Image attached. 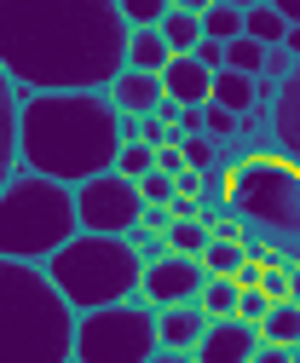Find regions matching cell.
I'll return each instance as SVG.
<instances>
[{"mask_svg":"<svg viewBox=\"0 0 300 363\" xmlns=\"http://www.w3.org/2000/svg\"><path fill=\"white\" fill-rule=\"evenodd\" d=\"M127 35L116 0H0V69L18 93H110Z\"/></svg>","mask_w":300,"mask_h":363,"instance_id":"cell-1","label":"cell"},{"mask_svg":"<svg viewBox=\"0 0 300 363\" xmlns=\"http://www.w3.org/2000/svg\"><path fill=\"white\" fill-rule=\"evenodd\" d=\"M121 110L110 93H23L18 110V162L29 173L87 185L121 156Z\"/></svg>","mask_w":300,"mask_h":363,"instance_id":"cell-2","label":"cell"},{"mask_svg":"<svg viewBox=\"0 0 300 363\" xmlns=\"http://www.w3.org/2000/svg\"><path fill=\"white\" fill-rule=\"evenodd\" d=\"M0 363H75V311L47 265L0 259Z\"/></svg>","mask_w":300,"mask_h":363,"instance_id":"cell-3","label":"cell"},{"mask_svg":"<svg viewBox=\"0 0 300 363\" xmlns=\"http://www.w3.org/2000/svg\"><path fill=\"white\" fill-rule=\"evenodd\" d=\"M226 208L248 225V242H266L300 265V167L283 150H254L231 162Z\"/></svg>","mask_w":300,"mask_h":363,"instance_id":"cell-4","label":"cell"},{"mask_svg":"<svg viewBox=\"0 0 300 363\" xmlns=\"http://www.w3.org/2000/svg\"><path fill=\"white\" fill-rule=\"evenodd\" d=\"M75 231H81L75 185L29 173V167H18L6 179V191H0V259L47 265Z\"/></svg>","mask_w":300,"mask_h":363,"instance_id":"cell-5","label":"cell"},{"mask_svg":"<svg viewBox=\"0 0 300 363\" xmlns=\"http://www.w3.org/2000/svg\"><path fill=\"white\" fill-rule=\"evenodd\" d=\"M52 289L70 300V311H99L116 300H133L145 283V259L127 237H104V231H75L52 259H47Z\"/></svg>","mask_w":300,"mask_h":363,"instance_id":"cell-6","label":"cell"},{"mask_svg":"<svg viewBox=\"0 0 300 363\" xmlns=\"http://www.w3.org/2000/svg\"><path fill=\"white\" fill-rule=\"evenodd\" d=\"M156 352H162L156 306L139 294L75 317V363H150Z\"/></svg>","mask_w":300,"mask_h":363,"instance_id":"cell-7","label":"cell"},{"mask_svg":"<svg viewBox=\"0 0 300 363\" xmlns=\"http://www.w3.org/2000/svg\"><path fill=\"white\" fill-rule=\"evenodd\" d=\"M145 191L139 179H127L121 167L93 173L87 185H75V213H81V231H104V237H127L133 225L145 219Z\"/></svg>","mask_w":300,"mask_h":363,"instance_id":"cell-8","label":"cell"},{"mask_svg":"<svg viewBox=\"0 0 300 363\" xmlns=\"http://www.w3.org/2000/svg\"><path fill=\"white\" fill-rule=\"evenodd\" d=\"M202 283H208V265H202L196 254H162V259L145 265L139 300H150L156 311H162V306H185V300L202 294Z\"/></svg>","mask_w":300,"mask_h":363,"instance_id":"cell-9","label":"cell"},{"mask_svg":"<svg viewBox=\"0 0 300 363\" xmlns=\"http://www.w3.org/2000/svg\"><path fill=\"white\" fill-rule=\"evenodd\" d=\"M260 352V323H243V317H208V329L196 340V363H248Z\"/></svg>","mask_w":300,"mask_h":363,"instance_id":"cell-10","label":"cell"},{"mask_svg":"<svg viewBox=\"0 0 300 363\" xmlns=\"http://www.w3.org/2000/svg\"><path fill=\"white\" fill-rule=\"evenodd\" d=\"M162 86H167V99H174V104H208L213 99V69L196 52H174L167 69H162Z\"/></svg>","mask_w":300,"mask_h":363,"instance_id":"cell-11","label":"cell"},{"mask_svg":"<svg viewBox=\"0 0 300 363\" xmlns=\"http://www.w3.org/2000/svg\"><path fill=\"white\" fill-rule=\"evenodd\" d=\"M110 99H116L121 116H150V110L167 99V86H162V75H150V69H121V75L110 81Z\"/></svg>","mask_w":300,"mask_h":363,"instance_id":"cell-12","label":"cell"},{"mask_svg":"<svg viewBox=\"0 0 300 363\" xmlns=\"http://www.w3.org/2000/svg\"><path fill=\"white\" fill-rule=\"evenodd\" d=\"M202 329H208V311H202L196 300L162 306V311H156V335H162V346H174V352H196Z\"/></svg>","mask_w":300,"mask_h":363,"instance_id":"cell-13","label":"cell"},{"mask_svg":"<svg viewBox=\"0 0 300 363\" xmlns=\"http://www.w3.org/2000/svg\"><path fill=\"white\" fill-rule=\"evenodd\" d=\"M18 110H23V93H18V81L0 69V191H6V179L23 167L18 162Z\"/></svg>","mask_w":300,"mask_h":363,"instance_id":"cell-14","label":"cell"},{"mask_svg":"<svg viewBox=\"0 0 300 363\" xmlns=\"http://www.w3.org/2000/svg\"><path fill=\"white\" fill-rule=\"evenodd\" d=\"M272 127H277V150L300 167V64H294V75L283 81V93H277V116H272Z\"/></svg>","mask_w":300,"mask_h":363,"instance_id":"cell-15","label":"cell"},{"mask_svg":"<svg viewBox=\"0 0 300 363\" xmlns=\"http://www.w3.org/2000/svg\"><path fill=\"white\" fill-rule=\"evenodd\" d=\"M167 58H174V47H167V35H162L156 23L127 35V69H150V75H162Z\"/></svg>","mask_w":300,"mask_h":363,"instance_id":"cell-16","label":"cell"},{"mask_svg":"<svg viewBox=\"0 0 300 363\" xmlns=\"http://www.w3.org/2000/svg\"><path fill=\"white\" fill-rule=\"evenodd\" d=\"M213 104L226 110H254L260 104V75H243V69H213Z\"/></svg>","mask_w":300,"mask_h":363,"instance_id":"cell-17","label":"cell"},{"mask_svg":"<svg viewBox=\"0 0 300 363\" xmlns=\"http://www.w3.org/2000/svg\"><path fill=\"white\" fill-rule=\"evenodd\" d=\"M260 340H272V346H300V300H272L266 323H260Z\"/></svg>","mask_w":300,"mask_h":363,"instance_id":"cell-18","label":"cell"},{"mask_svg":"<svg viewBox=\"0 0 300 363\" xmlns=\"http://www.w3.org/2000/svg\"><path fill=\"white\" fill-rule=\"evenodd\" d=\"M243 35H254L260 47H277V40L289 35V18L272 6V0H260V6H248V12H243Z\"/></svg>","mask_w":300,"mask_h":363,"instance_id":"cell-19","label":"cell"},{"mask_svg":"<svg viewBox=\"0 0 300 363\" xmlns=\"http://www.w3.org/2000/svg\"><path fill=\"white\" fill-rule=\"evenodd\" d=\"M162 35H167V47L174 52H196V40H202V12H185V6H174L162 23H156Z\"/></svg>","mask_w":300,"mask_h":363,"instance_id":"cell-20","label":"cell"},{"mask_svg":"<svg viewBox=\"0 0 300 363\" xmlns=\"http://www.w3.org/2000/svg\"><path fill=\"white\" fill-rule=\"evenodd\" d=\"M237 300H243V283L237 277H208L202 294H196V306L208 317H237Z\"/></svg>","mask_w":300,"mask_h":363,"instance_id":"cell-21","label":"cell"},{"mask_svg":"<svg viewBox=\"0 0 300 363\" xmlns=\"http://www.w3.org/2000/svg\"><path fill=\"white\" fill-rule=\"evenodd\" d=\"M202 265H208V277H237V271L248 265V248L243 242H226V237H213L202 248Z\"/></svg>","mask_w":300,"mask_h":363,"instance_id":"cell-22","label":"cell"},{"mask_svg":"<svg viewBox=\"0 0 300 363\" xmlns=\"http://www.w3.org/2000/svg\"><path fill=\"white\" fill-rule=\"evenodd\" d=\"M208 242H213V231H208L202 219H174V225H167V248H174V254H196L202 259Z\"/></svg>","mask_w":300,"mask_h":363,"instance_id":"cell-23","label":"cell"},{"mask_svg":"<svg viewBox=\"0 0 300 363\" xmlns=\"http://www.w3.org/2000/svg\"><path fill=\"white\" fill-rule=\"evenodd\" d=\"M202 35H208V40H237V35H243V6L213 0V6L202 12Z\"/></svg>","mask_w":300,"mask_h":363,"instance_id":"cell-24","label":"cell"},{"mask_svg":"<svg viewBox=\"0 0 300 363\" xmlns=\"http://www.w3.org/2000/svg\"><path fill=\"white\" fill-rule=\"evenodd\" d=\"M226 69H243V75H260L266 69V47L254 35H237V40H226Z\"/></svg>","mask_w":300,"mask_h":363,"instance_id":"cell-25","label":"cell"},{"mask_svg":"<svg viewBox=\"0 0 300 363\" xmlns=\"http://www.w3.org/2000/svg\"><path fill=\"white\" fill-rule=\"evenodd\" d=\"M202 133H208V139H220V145H226V139H237V133H243V116L208 99V104H202Z\"/></svg>","mask_w":300,"mask_h":363,"instance_id":"cell-26","label":"cell"},{"mask_svg":"<svg viewBox=\"0 0 300 363\" xmlns=\"http://www.w3.org/2000/svg\"><path fill=\"white\" fill-rule=\"evenodd\" d=\"M116 167H121L127 179H145V173H156V145H145V139H127V145H121V156H116Z\"/></svg>","mask_w":300,"mask_h":363,"instance_id":"cell-27","label":"cell"},{"mask_svg":"<svg viewBox=\"0 0 300 363\" xmlns=\"http://www.w3.org/2000/svg\"><path fill=\"white\" fill-rule=\"evenodd\" d=\"M116 6H121V18L133 29H150V23H162L167 12H174V0H116Z\"/></svg>","mask_w":300,"mask_h":363,"instance_id":"cell-28","label":"cell"},{"mask_svg":"<svg viewBox=\"0 0 300 363\" xmlns=\"http://www.w3.org/2000/svg\"><path fill=\"white\" fill-rule=\"evenodd\" d=\"M179 150H185V167H196V173L220 167V139H208V133H191V139H179Z\"/></svg>","mask_w":300,"mask_h":363,"instance_id":"cell-29","label":"cell"},{"mask_svg":"<svg viewBox=\"0 0 300 363\" xmlns=\"http://www.w3.org/2000/svg\"><path fill=\"white\" fill-rule=\"evenodd\" d=\"M139 191H145V202H156V208H167V202L179 196V185H174V173H162V167L139 179Z\"/></svg>","mask_w":300,"mask_h":363,"instance_id":"cell-30","label":"cell"},{"mask_svg":"<svg viewBox=\"0 0 300 363\" xmlns=\"http://www.w3.org/2000/svg\"><path fill=\"white\" fill-rule=\"evenodd\" d=\"M266 311H272V294H266V289H243V300H237V317H243V323H266Z\"/></svg>","mask_w":300,"mask_h":363,"instance_id":"cell-31","label":"cell"},{"mask_svg":"<svg viewBox=\"0 0 300 363\" xmlns=\"http://www.w3.org/2000/svg\"><path fill=\"white\" fill-rule=\"evenodd\" d=\"M294 64H300V58H294V52L283 47V40H277V47H266V69H260V75H272V81H289V75H294Z\"/></svg>","mask_w":300,"mask_h":363,"instance_id":"cell-32","label":"cell"},{"mask_svg":"<svg viewBox=\"0 0 300 363\" xmlns=\"http://www.w3.org/2000/svg\"><path fill=\"white\" fill-rule=\"evenodd\" d=\"M196 58H202L208 69H226V40H208V35H202V40H196Z\"/></svg>","mask_w":300,"mask_h":363,"instance_id":"cell-33","label":"cell"},{"mask_svg":"<svg viewBox=\"0 0 300 363\" xmlns=\"http://www.w3.org/2000/svg\"><path fill=\"white\" fill-rule=\"evenodd\" d=\"M248 363H294V346H272V340H260V352H254Z\"/></svg>","mask_w":300,"mask_h":363,"instance_id":"cell-34","label":"cell"},{"mask_svg":"<svg viewBox=\"0 0 300 363\" xmlns=\"http://www.w3.org/2000/svg\"><path fill=\"white\" fill-rule=\"evenodd\" d=\"M156 167H162V173H185V150H179V145H162V150H156Z\"/></svg>","mask_w":300,"mask_h":363,"instance_id":"cell-35","label":"cell"},{"mask_svg":"<svg viewBox=\"0 0 300 363\" xmlns=\"http://www.w3.org/2000/svg\"><path fill=\"white\" fill-rule=\"evenodd\" d=\"M202 133V104H179V139Z\"/></svg>","mask_w":300,"mask_h":363,"instance_id":"cell-36","label":"cell"},{"mask_svg":"<svg viewBox=\"0 0 300 363\" xmlns=\"http://www.w3.org/2000/svg\"><path fill=\"white\" fill-rule=\"evenodd\" d=\"M174 185H179V196H202V173L185 167V173H174Z\"/></svg>","mask_w":300,"mask_h":363,"instance_id":"cell-37","label":"cell"},{"mask_svg":"<svg viewBox=\"0 0 300 363\" xmlns=\"http://www.w3.org/2000/svg\"><path fill=\"white\" fill-rule=\"evenodd\" d=\"M150 363H196V357H191V352H174V346H162Z\"/></svg>","mask_w":300,"mask_h":363,"instance_id":"cell-38","label":"cell"},{"mask_svg":"<svg viewBox=\"0 0 300 363\" xmlns=\"http://www.w3.org/2000/svg\"><path fill=\"white\" fill-rule=\"evenodd\" d=\"M272 6H277V12L289 18V23H300V0H272Z\"/></svg>","mask_w":300,"mask_h":363,"instance_id":"cell-39","label":"cell"},{"mask_svg":"<svg viewBox=\"0 0 300 363\" xmlns=\"http://www.w3.org/2000/svg\"><path fill=\"white\" fill-rule=\"evenodd\" d=\"M283 47H289V52L300 58V23H289V35H283Z\"/></svg>","mask_w":300,"mask_h":363,"instance_id":"cell-40","label":"cell"},{"mask_svg":"<svg viewBox=\"0 0 300 363\" xmlns=\"http://www.w3.org/2000/svg\"><path fill=\"white\" fill-rule=\"evenodd\" d=\"M174 6H185V12H208L213 0H174Z\"/></svg>","mask_w":300,"mask_h":363,"instance_id":"cell-41","label":"cell"},{"mask_svg":"<svg viewBox=\"0 0 300 363\" xmlns=\"http://www.w3.org/2000/svg\"><path fill=\"white\" fill-rule=\"evenodd\" d=\"M289 300H300V271H294V277H289Z\"/></svg>","mask_w":300,"mask_h":363,"instance_id":"cell-42","label":"cell"},{"mask_svg":"<svg viewBox=\"0 0 300 363\" xmlns=\"http://www.w3.org/2000/svg\"><path fill=\"white\" fill-rule=\"evenodd\" d=\"M226 6H243V12H248V6H260V0H226Z\"/></svg>","mask_w":300,"mask_h":363,"instance_id":"cell-43","label":"cell"},{"mask_svg":"<svg viewBox=\"0 0 300 363\" xmlns=\"http://www.w3.org/2000/svg\"><path fill=\"white\" fill-rule=\"evenodd\" d=\"M294 363H300V346H294Z\"/></svg>","mask_w":300,"mask_h":363,"instance_id":"cell-44","label":"cell"}]
</instances>
